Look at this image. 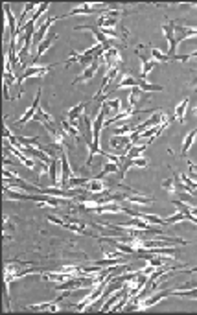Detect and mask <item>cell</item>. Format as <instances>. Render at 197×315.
Masks as SVG:
<instances>
[{
	"instance_id": "cell-1",
	"label": "cell",
	"mask_w": 197,
	"mask_h": 315,
	"mask_svg": "<svg viewBox=\"0 0 197 315\" xmlns=\"http://www.w3.org/2000/svg\"><path fill=\"white\" fill-rule=\"evenodd\" d=\"M22 264H24V262H20V264L9 262V264H6V269H4V275H6V278H4V286H6V301H7V304H9V286H11V282H13L15 278L24 277V275H28V273L35 271V269L20 271V265H22Z\"/></svg>"
},
{
	"instance_id": "cell-2",
	"label": "cell",
	"mask_w": 197,
	"mask_h": 315,
	"mask_svg": "<svg viewBox=\"0 0 197 315\" xmlns=\"http://www.w3.org/2000/svg\"><path fill=\"white\" fill-rule=\"evenodd\" d=\"M162 122H166V113L164 111H155L146 122H142L140 126H137L135 127V131L131 133V138H133V144L138 140V136H140V133H144L146 129H149V127H155V126H160Z\"/></svg>"
},
{
	"instance_id": "cell-3",
	"label": "cell",
	"mask_w": 197,
	"mask_h": 315,
	"mask_svg": "<svg viewBox=\"0 0 197 315\" xmlns=\"http://www.w3.org/2000/svg\"><path fill=\"white\" fill-rule=\"evenodd\" d=\"M109 229H138V231H149V232H153V234H160V229H155V227L151 225V223H148L146 219H142V218H133V219H129V221H124L122 225H109Z\"/></svg>"
},
{
	"instance_id": "cell-4",
	"label": "cell",
	"mask_w": 197,
	"mask_h": 315,
	"mask_svg": "<svg viewBox=\"0 0 197 315\" xmlns=\"http://www.w3.org/2000/svg\"><path fill=\"white\" fill-rule=\"evenodd\" d=\"M48 221L57 223V225L68 229V231L78 232V234H89V231L85 229V223H83V221H79V219H76V218H68V216H65V219H57L55 216H48Z\"/></svg>"
},
{
	"instance_id": "cell-5",
	"label": "cell",
	"mask_w": 197,
	"mask_h": 315,
	"mask_svg": "<svg viewBox=\"0 0 197 315\" xmlns=\"http://www.w3.org/2000/svg\"><path fill=\"white\" fill-rule=\"evenodd\" d=\"M122 15H124V11H120V9H107V13L99 15L98 26H96V28H98V30H111V28H116Z\"/></svg>"
},
{
	"instance_id": "cell-6",
	"label": "cell",
	"mask_w": 197,
	"mask_h": 315,
	"mask_svg": "<svg viewBox=\"0 0 197 315\" xmlns=\"http://www.w3.org/2000/svg\"><path fill=\"white\" fill-rule=\"evenodd\" d=\"M53 66H57V64H45V66H41V64H33V66H30V68H26L24 70V74L22 76L17 77V83H24L26 79H30V77H45L46 74H48V70H52Z\"/></svg>"
},
{
	"instance_id": "cell-7",
	"label": "cell",
	"mask_w": 197,
	"mask_h": 315,
	"mask_svg": "<svg viewBox=\"0 0 197 315\" xmlns=\"http://www.w3.org/2000/svg\"><path fill=\"white\" fill-rule=\"evenodd\" d=\"M91 13H99V15H103V13H107V7H101L98 6V4H81V6L74 7V9H70L68 13H65V15H59L61 19H66V17H72V15H91Z\"/></svg>"
},
{
	"instance_id": "cell-8",
	"label": "cell",
	"mask_w": 197,
	"mask_h": 315,
	"mask_svg": "<svg viewBox=\"0 0 197 315\" xmlns=\"http://www.w3.org/2000/svg\"><path fill=\"white\" fill-rule=\"evenodd\" d=\"M162 32H164L166 39H168V43H170V52H168V58L171 59H177V56H175V52H177V41H175V22H166V24H162Z\"/></svg>"
},
{
	"instance_id": "cell-9",
	"label": "cell",
	"mask_w": 197,
	"mask_h": 315,
	"mask_svg": "<svg viewBox=\"0 0 197 315\" xmlns=\"http://www.w3.org/2000/svg\"><path fill=\"white\" fill-rule=\"evenodd\" d=\"M59 161H61V185H59V188H68V183H70V179L74 177V174H72V168H70V162H68L66 149L61 151Z\"/></svg>"
},
{
	"instance_id": "cell-10",
	"label": "cell",
	"mask_w": 197,
	"mask_h": 315,
	"mask_svg": "<svg viewBox=\"0 0 197 315\" xmlns=\"http://www.w3.org/2000/svg\"><path fill=\"white\" fill-rule=\"evenodd\" d=\"M111 146L114 151H118V155H125L133 146L131 135H112Z\"/></svg>"
},
{
	"instance_id": "cell-11",
	"label": "cell",
	"mask_w": 197,
	"mask_h": 315,
	"mask_svg": "<svg viewBox=\"0 0 197 315\" xmlns=\"http://www.w3.org/2000/svg\"><path fill=\"white\" fill-rule=\"evenodd\" d=\"M61 17H50V15H46L45 20L41 22L39 30H37V33H35V37H33V46H39L43 41L46 39V33H48V28L55 22V20H59Z\"/></svg>"
},
{
	"instance_id": "cell-12",
	"label": "cell",
	"mask_w": 197,
	"mask_h": 315,
	"mask_svg": "<svg viewBox=\"0 0 197 315\" xmlns=\"http://www.w3.org/2000/svg\"><path fill=\"white\" fill-rule=\"evenodd\" d=\"M4 11H6V20H7V32H9V41L11 43H17V37H19V22L15 20L13 13H11V6L6 4L4 6Z\"/></svg>"
},
{
	"instance_id": "cell-13",
	"label": "cell",
	"mask_w": 197,
	"mask_h": 315,
	"mask_svg": "<svg viewBox=\"0 0 197 315\" xmlns=\"http://www.w3.org/2000/svg\"><path fill=\"white\" fill-rule=\"evenodd\" d=\"M85 107H87V102L78 103V105H74L72 109H68V113H66V122L76 127L79 124V120L85 116Z\"/></svg>"
},
{
	"instance_id": "cell-14",
	"label": "cell",
	"mask_w": 197,
	"mask_h": 315,
	"mask_svg": "<svg viewBox=\"0 0 197 315\" xmlns=\"http://www.w3.org/2000/svg\"><path fill=\"white\" fill-rule=\"evenodd\" d=\"M101 61L107 64V68H112V66H120L122 64V56H120V50L118 48H109L101 54Z\"/></svg>"
},
{
	"instance_id": "cell-15",
	"label": "cell",
	"mask_w": 197,
	"mask_h": 315,
	"mask_svg": "<svg viewBox=\"0 0 197 315\" xmlns=\"http://www.w3.org/2000/svg\"><path fill=\"white\" fill-rule=\"evenodd\" d=\"M118 68H120V66H112V68H107L105 76H103V81H101V85H99L98 94L94 96V100H96V102H99V100L103 98V94L107 92V87H109V83H111L112 79L116 77V74H118Z\"/></svg>"
},
{
	"instance_id": "cell-16",
	"label": "cell",
	"mask_w": 197,
	"mask_h": 315,
	"mask_svg": "<svg viewBox=\"0 0 197 315\" xmlns=\"http://www.w3.org/2000/svg\"><path fill=\"white\" fill-rule=\"evenodd\" d=\"M138 85H140V79H137L131 72L127 70L124 76L120 77L118 83L114 85L112 89H109V92H114V90H118V89H127V87H129V89H135V87H138Z\"/></svg>"
},
{
	"instance_id": "cell-17",
	"label": "cell",
	"mask_w": 197,
	"mask_h": 315,
	"mask_svg": "<svg viewBox=\"0 0 197 315\" xmlns=\"http://www.w3.org/2000/svg\"><path fill=\"white\" fill-rule=\"evenodd\" d=\"M148 164H149V161H148V159H144V157L131 159V161H127V159H124V157H122V168H120V175L124 177V175L129 172V168H146Z\"/></svg>"
},
{
	"instance_id": "cell-18",
	"label": "cell",
	"mask_w": 197,
	"mask_h": 315,
	"mask_svg": "<svg viewBox=\"0 0 197 315\" xmlns=\"http://www.w3.org/2000/svg\"><path fill=\"white\" fill-rule=\"evenodd\" d=\"M137 56H138V59L142 61V68H140V70H142V79L146 81V79H148V76L151 74L153 66L157 64V61H155V59H151V58H148L146 54H142V50H140V48H137Z\"/></svg>"
},
{
	"instance_id": "cell-19",
	"label": "cell",
	"mask_w": 197,
	"mask_h": 315,
	"mask_svg": "<svg viewBox=\"0 0 197 315\" xmlns=\"http://www.w3.org/2000/svg\"><path fill=\"white\" fill-rule=\"evenodd\" d=\"M41 92L43 90H37V96H35V102L30 105L26 109V113H24V116H20L19 120H15V126H24V124H28L30 120H32L33 116H35V111H37V107H39V100H41Z\"/></svg>"
},
{
	"instance_id": "cell-20",
	"label": "cell",
	"mask_w": 197,
	"mask_h": 315,
	"mask_svg": "<svg viewBox=\"0 0 197 315\" xmlns=\"http://www.w3.org/2000/svg\"><path fill=\"white\" fill-rule=\"evenodd\" d=\"M98 66H99V61H92L89 66H87L85 70L81 72L76 79H74V85L76 83H87V81H91L92 77L96 76V70H98Z\"/></svg>"
},
{
	"instance_id": "cell-21",
	"label": "cell",
	"mask_w": 197,
	"mask_h": 315,
	"mask_svg": "<svg viewBox=\"0 0 197 315\" xmlns=\"http://www.w3.org/2000/svg\"><path fill=\"white\" fill-rule=\"evenodd\" d=\"M190 37H197V28H190V26H175V41H177V45Z\"/></svg>"
},
{
	"instance_id": "cell-22",
	"label": "cell",
	"mask_w": 197,
	"mask_h": 315,
	"mask_svg": "<svg viewBox=\"0 0 197 315\" xmlns=\"http://www.w3.org/2000/svg\"><path fill=\"white\" fill-rule=\"evenodd\" d=\"M83 188H85L87 192H91V193H103L107 190L105 183H103V179H101V177H92V179H89Z\"/></svg>"
},
{
	"instance_id": "cell-23",
	"label": "cell",
	"mask_w": 197,
	"mask_h": 315,
	"mask_svg": "<svg viewBox=\"0 0 197 315\" xmlns=\"http://www.w3.org/2000/svg\"><path fill=\"white\" fill-rule=\"evenodd\" d=\"M57 39H59V35H52V37H50V39L46 37L45 41H43V43H41V45L37 46V50H35V54H32L33 63H35V64L39 63V59L43 58V54H45V52L48 50V48H50V46L53 45V41H57Z\"/></svg>"
},
{
	"instance_id": "cell-24",
	"label": "cell",
	"mask_w": 197,
	"mask_h": 315,
	"mask_svg": "<svg viewBox=\"0 0 197 315\" xmlns=\"http://www.w3.org/2000/svg\"><path fill=\"white\" fill-rule=\"evenodd\" d=\"M26 310H30V312H50V314H55L61 308L57 306V303H45V304H30V306H26Z\"/></svg>"
},
{
	"instance_id": "cell-25",
	"label": "cell",
	"mask_w": 197,
	"mask_h": 315,
	"mask_svg": "<svg viewBox=\"0 0 197 315\" xmlns=\"http://www.w3.org/2000/svg\"><path fill=\"white\" fill-rule=\"evenodd\" d=\"M148 144H149V142H146V144H140V146H138V144H133L131 148H129V151H127L125 155H120V157H124V159H127V161H131V159H138V157H140V155L146 151Z\"/></svg>"
},
{
	"instance_id": "cell-26",
	"label": "cell",
	"mask_w": 197,
	"mask_h": 315,
	"mask_svg": "<svg viewBox=\"0 0 197 315\" xmlns=\"http://www.w3.org/2000/svg\"><path fill=\"white\" fill-rule=\"evenodd\" d=\"M124 295H127V286H125V288H124L122 291H118V293H112L111 299H109V301H105V303H103V306H99V312H109V310H111L112 306H114V304L118 303V301H120V299H122Z\"/></svg>"
},
{
	"instance_id": "cell-27",
	"label": "cell",
	"mask_w": 197,
	"mask_h": 315,
	"mask_svg": "<svg viewBox=\"0 0 197 315\" xmlns=\"http://www.w3.org/2000/svg\"><path fill=\"white\" fill-rule=\"evenodd\" d=\"M61 164L59 159H53L52 162H50V166H48V175H50V181H52V185L55 188H59L61 185V179L57 177V166Z\"/></svg>"
},
{
	"instance_id": "cell-28",
	"label": "cell",
	"mask_w": 197,
	"mask_h": 315,
	"mask_svg": "<svg viewBox=\"0 0 197 315\" xmlns=\"http://www.w3.org/2000/svg\"><path fill=\"white\" fill-rule=\"evenodd\" d=\"M153 197H148V195H138V193H131V195H127L125 197L124 203H133V205H151L153 203Z\"/></svg>"
},
{
	"instance_id": "cell-29",
	"label": "cell",
	"mask_w": 197,
	"mask_h": 315,
	"mask_svg": "<svg viewBox=\"0 0 197 315\" xmlns=\"http://www.w3.org/2000/svg\"><path fill=\"white\" fill-rule=\"evenodd\" d=\"M196 136H197V129H192L190 133L184 136L183 146H181V155H186L190 151V148L194 146V142H196Z\"/></svg>"
},
{
	"instance_id": "cell-30",
	"label": "cell",
	"mask_w": 197,
	"mask_h": 315,
	"mask_svg": "<svg viewBox=\"0 0 197 315\" xmlns=\"http://www.w3.org/2000/svg\"><path fill=\"white\" fill-rule=\"evenodd\" d=\"M186 109H188V98H184L183 102L175 107V120L181 124H184V115H186Z\"/></svg>"
},
{
	"instance_id": "cell-31",
	"label": "cell",
	"mask_w": 197,
	"mask_h": 315,
	"mask_svg": "<svg viewBox=\"0 0 197 315\" xmlns=\"http://www.w3.org/2000/svg\"><path fill=\"white\" fill-rule=\"evenodd\" d=\"M133 131H135V127L131 124H118L112 127V135H131Z\"/></svg>"
},
{
	"instance_id": "cell-32",
	"label": "cell",
	"mask_w": 197,
	"mask_h": 315,
	"mask_svg": "<svg viewBox=\"0 0 197 315\" xmlns=\"http://www.w3.org/2000/svg\"><path fill=\"white\" fill-rule=\"evenodd\" d=\"M151 59H155L157 63H168V61H170L168 54H162L158 48H151Z\"/></svg>"
},
{
	"instance_id": "cell-33",
	"label": "cell",
	"mask_w": 197,
	"mask_h": 315,
	"mask_svg": "<svg viewBox=\"0 0 197 315\" xmlns=\"http://www.w3.org/2000/svg\"><path fill=\"white\" fill-rule=\"evenodd\" d=\"M171 295L175 297H186V299H192V301H197V288L188 291H171Z\"/></svg>"
},
{
	"instance_id": "cell-34",
	"label": "cell",
	"mask_w": 197,
	"mask_h": 315,
	"mask_svg": "<svg viewBox=\"0 0 197 315\" xmlns=\"http://www.w3.org/2000/svg\"><path fill=\"white\" fill-rule=\"evenodd\" d=\"M184 219H186V214L177 208V214H173L171 218L166 219V225H173V223H179V221H184Z\"/></svg>"
},
{
	"instance_id": "cell-35",
	"label": "cell",
	"mask_w": 197,
	"mask_h": 315,
	"mask_svg": "<svg viewBox=\"0 0 197 315\" xmlns=\"http://www.w3.org/2000/svg\"><path fill=\"white\" fill-rule=\"evenodd\" d=\"M186 273H197V265H196V267H192V269H188Z\"/></svg>"
},
{
	"instance_id": "cell-36",
	"label": "cell",
	"mask_w": 197,
	"mask_h": 315,
	"mask_svg": "<svg viewBox=\"0 0 197 315\" xmlns=\"http://www.w3.org/2000/svg\"><path fill=\"white\" fill-rule=\"evenodd\" d=\"M196 115H197V107H196Z\"/></svg>"
}]
</instances>
